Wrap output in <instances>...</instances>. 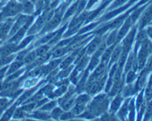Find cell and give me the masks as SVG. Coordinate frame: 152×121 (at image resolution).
<instances>
[{
    "label": "cell",
    "mask_w": 152,
    "mask_h": 121,
    "mask_svg": "<svg viewBox=\"0 0 152 121\" xmlns=\"http://www.w3.org/2000/svg\"><path fill=\"white\" fill-rule=\"evenodd\" d=\"M136 31H137V28L134 27L133 29L129 33V34L126 36V38L123 41V45H122V51L123 52H126V53H129V52L131 49V45L132 43L134 40L135 34H136Z\"/></svg>",
    "instance_id": "1"
},
{
    "label": "cell",
    "mask_w": 152,
    "mask_h": 121,
    "mask_svg": "<svg viewBox=\"0 0 152 121\" xmlns=\"http://www.w3.org/2000/svg\"><path fill=\"white\" fill-rule=\"evenodd\" d=\"M21 10L20 4L17 3H8L7 5L3 11V14L4 16H12V15H15L17 14L18 12Z\"/></svg>",
    "instance_id": "2"
},
{
    "label": "cell",
    "mask_w": 152,
    "mask_h": 121,
    "mask_svg": "<svg viewBox=\"0 0 152 121\" xmlns=\"http://www.w3.org/2000/svg\"><path fill=\"white\" fill-rule=\"evenodd\" d=\"M152 20V4L150 5L147 9H146L145 12L142 14V17L141 19L140 24H139V27L140 29H142L144 27L146 26V24H148Z\"/></svg>",
    "instance_id": "3"
},
{
    "label": "cell",
    "mask_w": 152,
    "mask_h": 121,
    "mask_svg": "<svg viewBox=\"0 0 152 121\" xmlns=\"http://www.w3.org/2000/svg\"><path fill=\"white\" fill-rule=\"evenodd\" d=\"M132 25V21L130 20V18H128L126 21L125 22V24H123L122 28H121V30L119 31V33H117V40H121V39L125 36L127 34L128 31L130 28V27Z\"/></svg>",
    "instance_id": "4"
},
{
    "label": "cell",
    "mask_w": 152,
    "mask_h": 121,
    "mask_svg": "<svg viewBox=\"0 0 152 121\" xmlns=\"http://www.w3.org/2000/svg\"><path fill=\"white\" fill-rule=\"evenodd\" d=\"M147 71L148 70L146 69V70L143 71L141 75L138 78V79H137V82L136 83V85L134 86L135 89V91H140L141 89H142L145 86V84H146V74H147Z\"/></svg>",
    "instance_id": "5"
},
{
    "label": "cell",
    "mask_w": 152,
    "mask_h": 121,
    "mask_svg": "<svg viewBox=\"0 0 152 121\" xmlns=\"http://www.w3.org/2000/svg\"><path fill=\"white\" fill-rule=\"evenodd\" d=\"M136 59V53H130V54L128 57V58H126V63H125V72H128L133 67V65L135 62Z\"/></svg>",
    "instance_id": "6"
},
{
    "label": "cell",
    "mask_w": 152,
    "mask_h": 121,
    "mask_svg": "<svg viewBox=\"0 0 152 121\" xmlns=\"http://www.w3.org/2000/svg\"><path fill=\"white\" fill-rule=\"evenodd\" d=\"M146 31H144V30L141 29V31L139 32V33L137 34V40H136V44H135V49H134V53H136L137 52V49H138V47L140 46L141 44L142 43V42L146 40Z\"/></svg>",
    "instance_id": "7"
},
{
    "label": "cell",
    "mask_w": 152,
    "mask_h": 121,
    "mask_svg": "<svg viewBox=\"0 0 152 121\" xmlns=\"http://www.w3.org/2000/svg\"><path fill=\"white\" fill-rule=\"evenodd\" d=\"M100 41H101L100 37H96V38L94 39L93 41H91V44L88 45V49H87L88 54H91V53H95L97 49V48L99 47V45L100 44Z\"/></svg>",
    "instance_id": "8"
},
{
    "label": "cell",
    "mask_w": 152,
    "mask_h": 121,
    "mask_svg": "<svg viewBox=\"0 0 152 121\" xmlns=\"http://www.w3.org/2000/svg\"><path fill=\"white\" fill-rule=\"evenodd\" d=\"M121 52H122V46H121V45H117V47L114 49L113 50V53H112L111 57H110L111 58V64L116 62L117 60L119 59Z\"/></svg>",
    "instance_id": "9"
},
{
    "label": "cell",
    "mask_w": 152,
    "mask_h": 121,
    "mask_svg": "<svg viewBox=\"0 0 152 121\" xmlns=\"http://www.w3.org/2000/svg\"><path fill=\"white\" fill-rule=\"evenodd\" d=\"M122 102V98L120 95H117V97L114 99V100L112 102L111 104V112L114 113L117 112V110L119 109Z\"/></svg>",
    "instance_id": "10"
},
{
    "label": "cell",
    "mask_w": 152,
    "mask_h": 121,
    "mask_svg": "<svg viewBox=\"0 0 152 121\" xmlns=\"http://www.w3.org/2000/svg\"><path fill=\"white\" fill-rule=\"evenodd\" d=\"M15 47H16V44H10L5 46L1 50V56H8L9 54H11L14 51L16 50V48Z\"/></svg>",
    "instance_id": "11"
},
{
    "label": "cell",
    "mask_w": 152,
    "mask_h": 121,
    "mask_svg": "<svg viewBox=\"0 0 152 121\" xmlns=\"http://www.w3.org/2000/svg\"><path fill=\"white\" fill-rule=\"evenodd\" d=\"M12 20H8L0 28V38H3L4 36L7 35L9 30L11 28V26H12Z\"/></svg>",
    "instance_id": "12"
},
{
    "label": "cell",
    "mask_w": 152,
    "mask_h": 121,
    "mask_svg": "<svg viewBox=\"0 0 152 121\" xmlns=\"http://www.w3.org/2000/svg\"><path fill=\"white\" fill-rule=\"evenodd\" d=\"M129 99H127L126 102H125V104H123V106L121 107L120 111L118 112V117H120L121 120H125L126 115L128 113V105H129Z\"/></svg>",
    "instance_id": "13"
},
{
    "label": "cell",
    "mask_w": 152,
    "mask_h": 121,
    "mask_svg": "<svg viewBox=\"0 0 152 121\" xmlns=\"http://www.w3.org/2000/svg\"><path fill=\"white\" fill-rule=\"evenodd\" d=\"M144 120H148L152 116V100H148V103L146 104V108L144 112Z\"/></svg>",
    "instance_id": "14"
},
{
    "label": "cell",
    "mask_w": 152,
    "mask_h": 121,
    "mask_svg": "<svg viewBox=\"0 0 152 121\" xmlns=\"http://www.w3.org/2000/svg\"><path fill=\"white\" fill-rule=\"evenodd\" d=\"M113 50V45L104 50V53L102 54V62H101L102 63H105L106 64L108 62V60L110 59V57H111Z\"/></svg>",
    "instance_id": "15"
},
{
    "label": "cell",
    "mask_w": 152,
    "mask_h": 121,
    "mask_svg": "<svg viewBox=\"0 0 152 121\" xmlns=\"http://www.w3.org/2000/svg\"><path fill=\"white\" fill-rule=\"evenodd\" d=\"M74 104H75V99L73 97H70L68 99L61 103V107H62V108L65 111H68V110H70L73 107Z\"/></svg>",
    "instance_id": "16"
},
{
    "label": "cell",
    "mask_w": 152,
    "mask_h": 121,
    "mask_svg": "<svg viewBox=\"0 0 152 121\" xmlns=\"http://www.w3.org/2000/svg\"><path fill=\"white\" fill-rule=\"evenodd\" d=\"M87 77H88V72H86L83 77L81 78V79L79 81L78 86H77V91H82L86 87V84H87Z\"/></svg>",
    "instance_id": "17"
},
{
    "label": "cell",
    "mask_w": 152,
    "mask_h": 121,
    "mask_svg": "<svg viewBox=\"0 0 152 121\" xmlns=\"http://www.w3.org/2000/svg\"><path fill=\"white\" fill-rule=\"evenodd\" d=\"M60 21H61V18L59 15H56L55 17L53 18V20H51L50 21V23L47 24V27L46 28L45 30H50V29H52L54 27H56L58 24L60 23Z\"/></svg>",
    "instance_id": "18"
},
{
    "label": "cell",
    "mask_w": 152,
    "mask_h": 121,
    "mask_svg": "<svg viewBox=\"0 0 152 121\" xmlns=\"http://www.w3.org/2000/svg\"><path fill=\"white\" fill-rule=\"evenodd\" d=\"M129 104L128 105V112L129 113V120H133L134 118V112H135V105H134V100L132 99L129 102Z\"/></svg>",
    "instance_id": "19"
},
{
    "label": "cell",
    "mask_w": 152,
    "mask_h": 121,
    "mask_svg": "<svg viewBox=\"0 0 152 121\" xmlns=\"http://www.w3.org/2000/svg\"><path fill=\"white\" fill-rule=\"evenodd\" d=\"M20 6L21 10H23V12L26 13H31L33 11V7H32V3L28 1H23Z\"/></svg>",
    "instance_id": "20"
},
{
    "label": "cell",
    "mask_w": 152,
    "mask_h": 121,
    "mask_svg": "<svg viewBox=\"0 0 152 121\" xmlns=\"http://www.w3.org/2000/svg\"><path fill=\"white\" fill-rule=\"evenodd\" d=\"M116 41H117V31H114L112 33H110V35L108 36L106 44L107 45H112V44H113L115 43Z\"/></svg>",
    "instance_id": "21"
},
{
    "label": "cell",
    "mask_w": 152,
    "mask_h": 121,
    "mask_svg": "<svg viewBox=\"0 0 152 121\" xmlns=\"http://www.w3.org/2000/svg\"><path fill=\"white\" fill-rule=\"evenodd\" d=\"M23 64V62H20V61H18L17 62H15V63H13L11 66H10V68L8 69V72H7V74H11L12 73H14L15 71H17V70L20 67L21 65Z\"/></svg>",
    "instance_id": "22"
},
{
    "label": "cell",
    "mask_w": 152,
    "mask_h": 121,
    "mask_svg": "<svg viewBox=\"0 0 152 121\" xmlns=\"http://www.w3.org/2000/svg\"><path fill=\"white\" fill-rule=\"evenodd\" d=\"M90 99L89 96L87 95H80L77 99H76V104H80V105H85L88 104V102Z\"/></svg>",
    "instance_id": "23"
},
{
    "label": "cell",
    "mask_w": 152,
    "mask_h": 121,
    "mask_svg": "<svg viewBox=\"0 0 152 121\" xmlns=\"http://www.w3.org/2000/svg\"><path fill=\"white\" fill-rule=\"evenodd\" d=\"M26 28H27L23 27V29H20V31H18L17 33H16V34L15 35V36L12 39V41H15V42L20 41V40L23 37V34H24V33H25V30H26Z\"/></svg>",
    "instance_id": "24"
},
{
    "label": "cell",
    "mask_w": 152,
    "mask_h": 121,
    "mask_svg": "<svg viewBox=\"0 0 152 121\" xmlns=\"http://www.w3.org/2000/svg\"><path fill=\"white\" fill-rule=\"evenodd\" d=\"M136 78V73H135V71H132V70H129L127 72V75H126V83H131L133 81H134V79Z\"/></svg>",
    "instance_id": "25"
},
{
    "label": "cell",
    "mask_w": 152,
    "mask_h": 121,
    "mask_svg": "<svg viewBox=\"0 0 152 121\" xmlns=\"http://www.w3.org/2000/svg\"><path fill=\"white\" fill-rule=\"evenodd\" d=\"M15 104H14L13 106L12 107H10V109L5 114H4V115L3 116V120H9V119L12 117V115H13V113H14V112H15Z\"/></svg>",
    "instance_id": "26"
},
{
    "label": "cell",
    "mask_w": 152,
    "mask_h": 121,
    "mask_svg": "<svg viewBox=\"0 0 152 121\" xmlns=\"http://www.w3.org/2000/svg\"><path fill=\"white\" fill-rule=\"evenodd\" d=\"M36 57H37V54H36V52H32V53H29L28 54H27L25 57H24V62L26 63H32V62H34L36 60Z\"/></svg>",
    "instance_id": "27"
},
{
    "label": "cell",
    "mask_w": 152,
    "mask_h": 121,
    "mask_svg": "<svg viewBox=\"0 0 152 121\" xmlns=\"http://www.w3.org/2000/svg\"><path fill=\"white\" fill-rule=\"evenodd\" d=\"M66 51H67V49H66V48H58V49H57L54 51V53H53V57H61L62 55H64Z\"/></svg>",
    "instance_id": "28"
},
{
    "label": "cell",
    "mask_w": 152,
    "mask_h": 121,
    "mask_svg": "<svg viewBox=\"0 0 152 121\" xmlns=\"http://www.w3.org/2000/svg\"><path fill=\"white\" fill-rule=\"evenodd\" d=\"M143 95H144V92L143 91H141L140 94L137 95V100H136V105H135V107L137 108V111H138V109L140 108L141 105H142V103L144 102Z\"/></svg>",
    "instance_id": "29"
},
{
    "label": "cell",
    "mask_w": 152,
    "mask_h": 121,
    "mask_svg": "<svg viewBox=\"0 0 152 121\" xmlns=\"http://www.w3.org/2000/svg\"><path fill=\"white\" fill-rule=\"evenodd\" d=\"M48 49L49 47L47 46V45H45V46H41V47H39L36 50V54H37V56L41 57L45 55V54H46L47 51H48Z\"/></svg>",
    "instance_id": "30"
},
{
    "label": "cell",
    "mask_w": 152,
    "mask_h": 121,
    "mask_svg": "<svg viewBox=\"0 0 152 121\" xmlns=\"http://www.w3.org/2000/svg\"><path fill=\"white\" fill-rule=\"evenodd\" d=\"M86 108L85 105H80V104H76L75 107L73 109V114L74 115H79L80 113H82L84 109Z\"/></svg>",
    "instance_id": "31"
},
{
    "label": "cell",
    "mask_w": 152,
    "mask_h": 121,
    "mask_svg": "<svg viewBox=\"0 0 152 121\" xmlns=\"http://www.w3.org/2000/svg\"><path fill=\"white\" fill-rule=\"evenodd\" d=\"M74 55H72V56L69 57H67L66 59H65L63 62H61V68L64 69V68H66V67H68V66H70V65L71 64V62H73L74 60Z\"/></svg>",
    "instance_id": "32"
},
{
    "label": "cell",
    "mask_w": 152,
    "mask_h": 121,
    "mask_svg": "<svg viewBox=\"0 0 152 121\" xmlns=\"http://www.w3.org/2000/svg\"><path fill=\"white\" fill-rule=\"evenodd\" d=\"M13 58V56H2V57L0 58V65H5V64H7L9 62H11Z\"/></svg>",
    "instance_id": "33"
},
{
    "label": "cell",
    "mask_w": 152,
    "mask_h": 121,
    "mask_svg": "<svg viewBox=\"0 0 152 121\" xmlns=\"http://www.w3.org/2000/svg\"><path fill=\"white\" fill-rule=\"evenodd\" d=\"M99 63V57L96 56H94L92 57V59L91 60V62L89 64V70H92L93 68H95Z\"/></svg>",
    "instance_id": "34"
},
{
    "label": "cell",
    "mask_w": 152,
    "mask_h": 121,
    "mask_svg": "<svg viewBox=\"0 0 152 121\" xmlns=\"http://www.w3.org/2000/svg\"><path fill=\"white\" fill-rule=\"evenodd\" d=\"M135 91V89L132 87L131 85H128L127 87H126L125 89V93H124V95L125 96H129V95H131L132 94H134Z\"/></svg>",
    "instance_id": "35"
},
{
    "label": "cell",
    "mask_w": 152,
    "mask_h": 121,
    "mask_svg": "<svg viewBox=\"0 0 152 121\" xmlns=\"http://www.w3.org/2000/svg\"><path fill=\"white\" fill-rule=\"evenodd\" d=\"M56 102L55 101H53V102H50L49 104H45L43 107H41V110L43 111H50V110L53 109V107H55Z\"/></svg>",
    "instance_id": "36"
},
{
    "label": "cell",
    "mask_w": 152,
    "mask_h": 121,
    "mask_svg": "<svg viewBox=\"0 0 152 121\" xmlns=\"http://www.w3.org/2000/svg\"><path fill=\"white\" fill-rule=\"evenodd\" d=\"M62 111H61L60 108H56L53 111V112H52V116H53V118L54 119H58L61 117V115H62Z\"/></svg>",
    "instance_id": "37"
},
{
    "label": "cell",
    "mask_w": 152,
    "mask_h": 121,
    "mask_svg": "<svg viewBox=\"0 0 152 121\" xmlns=\"http://www.w3.org/2000/svg\"><path fill=\"white\" fill-rule=\"evenodd\" d=\"M35 115L37 116V118L38 119H43V120H47V119H49V115L47 114V113L44 112H37L36 113Z\"/></svg>",
    "instance_id": "38"
},
{
    "label": "cell",
    "mask_w": 152,
    "mask_h": 121,
    "mask_svg": "<svg viewBox=\"0 0 152 121\" xmlns=\"http://www.w3.org/2000/svg\"><path fill=\"white\" fill-rule=\"evenodd\" d=\"M56 33H50V34H49V35L46 36H45L44 38L42 39V40H41L40 43H45V42L49 41H51V40L53 39V36H56Z\"/></svg>",
    "instance_id": "39"
},
{
    "label": "cell",
    "mask_w": 152,
    "mask_h": 121,
    "mask_svg": "<svg viewBox=\"0 0 152 121\" xmlns=\"http://www.w3.org/2000/svg\"><path fill=\"white\" fill-rule=\"evenodd\" d=\"M8 100L7 99H0V109L3 110L8 104Z\"/></svg>",
    "instance_id": "40"
},
{
    "label": "cell",
    "mask_w": 152,
    "mask_h": 121,
    "mask_svg": "<svg viewBox=\"0 0 152 121\" xmlns=\"http://www.w3.org/2000/svg\"><path fill=\"white\" fill-rule=\"evenodd\" d=\"M74 114L73 112H67V113H62V115H61L60 118L62 120H67V119L73 118Z\"/></svg>",
    "instance_id": "41"
},
{
    "label": "cell",
    "mask_w": 152,
    "mask_h": 121,
    "mask_svg": "<svg viewBox=\"0 0 152 121\" xmlns=\"http://www.w3.org/2000/svg\"><path fill=\"white\" fill-rule=\"evenodd\" d=\"M23 115H24V112L23 110L18 109L15 113V118H23Z\"/></svg>",
    "instance_id": "42"
},
{
    "label": "cell",
    "mask_w": 152,
    "mask_h": 121,
    "mask_svg": "<svg viewBox=\"0 0 152 121\" xmlns=\"http://www.w3.org/2000/svg\"><path fill=\"white\" fill-rule=\"evenodd\" d=\"M35 107V104H29V105H25V106L23 107L21 109L23 110V111H25V112H29V111L33 109V107Z\"/></svg>",
    "instance_id": "43"
},
{
    "label": "cell",
    "mask_w": 152,
    "mask_h": 121,
    "mask_svg": "<svg viewBox=\"0 0 152 121\" xmlns=\"http://www.w3.org/2000/svg\"><path fill=\"white\" fill-rule=\"evenodd\" d=\"M76 9H77V5H75V6H73L67 12V13H66V18L69 17L70 15H71L72 14H73L74 12H75V11Z\"/></svg>",
    "instance_id": "44"
},
{
    "label": "cell",
    "mask_w": 152,
    "mask_h": 121,
    "mask_svg": "<svg viewBox=\"0 0 152 121\" xmlns=\"http://www.w3.org/2000/svg\"><path fill=\"white\" fill-rule=\"evenodd\" d=\"M32 38H33V36H29L28 38H27L26 40H24V41H23V43L20 45V47L19 48H23V46H25L28 43H29L30 41H31ZM19 48H18V49H19Z\"/></svg>",
    "instance_id": "45"
},
{
    "label": "cell",
    "mask_w": 152,
    "mask_h": 121,
    "mask_svg": "<svg viewBox=\"0 0 152 121\" xmlns=\"http://www.w3.org/2000/svg\"><path fill=\"white\" fill-rule=\"evenodd\" d=\"M126 0H116L115 1V3L113 4V6H112V7H118L120 6V5H121L123 3H125Z\"/></svg>",
    "instance_id": "46"
},
{
    "label": "cell",
    "mask_w": 152,
    "mask_h": 121,
    "mask_svg": "<svg viewBox=\"0 0 152 121\" xmlns=\"http://www.w3.org/2000/svg\"><path fill=\"white\" fill-rule=\"evenodd\" d=\"M146 35L149 36L150 38L152 39V27H149L146 31Z\"/></svg>",
    "instance_id": "47"
},
{
    "label": "cell",
    "mask_w": 152,
    "mask_h": 121,
    "mask_svg": "<svg viewBox=\"0 0 152 121\" xmlns=\"http://www.w3.org/2000/svg\"><path fill=\"white\" fill-rule=\"evenodd\" d=\"M7 70V67H5V68H3V70H0V81L3 79V76H4V74L6 73V70Z\"/></svg>",
    "instance_id": "48"
},
{
    "label": "cell",
    "mask_w": 152,
    "mask_h": 121,
    "mask_svg": "<svg viewBox=\"0 0 152 121\" xmlns=\"http://www.w3.org/2000/svg\"><path fill=\"white\" fill-rule=\"evenodd\" d=\"M3 16H4V15H3V14H0V21L3 20Z\"/></svg>",
    "instance_id": "49"
},
{
    "label": "cell",
    "mask_w": 152,
    "mask_h": 121,
    "mask_svg": "<svg viewBox=\"0 0 152 121\" xmlns=\"http://www.w3.org/2000/svg\"><path fill=\"white\" fill-rule=\"evenodd\" d=\"M151 83H152V74H151V78H150L149 84H151Z\"/></svg>",
    "instance_id": "50"
},
{
    "label": "cell",
    "mask_w": 152,
    "mask_h": 121,
    "mask_svg": "<svg viewBox=\"0 0 152 121\" xmlns=\"http://www.w3.org/2000/svg\"><path fill=\"white\" fill-rule=\"evenodd\" d=\"M32 2H33V3H35L37 0H32Z\"/></svg>",
    "instance_id": "51"
},
{
    "label": "cell",
    "mask_w": 152,
    "mask_h": 121,
    "mask_svg": "<svg viewBox=\"0 0 152 121\" xmlns=\"http://www.w3.org/2000/svg\"><path fill=\"white\" fill-rule=\"evenodd\" d=\"M1 112H2V110L0 109V114H1Z\"/></svg>",
    "instance_id": "52"
},
{
    "label": "cell",
    "mask_w": 152,
    "mask_h": 121,
    "mask_svg": "<svg viewBox=\"0 0 152 121\" xmlns=\"http://www.w3.org/2000/svg\"><path fill=\"white\" fill-rule=\"evenodd\" d=\"M0 44H1V43H0Z\"/></svg>",
    "instance_id": "53"
}]
</instances>
